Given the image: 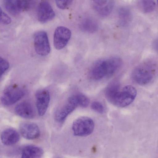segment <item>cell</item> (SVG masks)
Segmentation results:
<instances>
[{
  "label": "cell",
  "instance_id": "cell-14",
  "mask_svg": "<svg viewBox=\"0 0 158 158\" xmlns=\"http://www.w3.org/2000/svg\"><path fill=\"white\" fill-rule=\"evenodd\" d=\"M2 143L6 146H11L18 143L20 138L19 133L15 130L11 128L4 130L1 135Z\"/></svg>",
  "mask_w": 158,
  "mask_h": 158
},
{
  "label": "cell",
  "instance_id": "cell-20",
  "mask_svg": "<svg viewBox=\"0 0 158 158\" xmlns=\"http://www.w3.org/2000/svg\"><path fill=\"white\" fill-rule=\"evenodd\" d=\"M120 90L119 83L116 81L111 82L106 87L105 94L106 98L110 102L115 94Z\"/></svg>",
  "mask_w": 158,
  "mask_h": 158
},
{
  "label": "cell",
  "instance_id": "cell-3",
  "mask_svg": "<svg viewBox=\"0 0 158 158\" xmlns=\"http://www.w3.org/2000/svg\"><path fill=\"white\" fill-rule=\"evenodd\" d=\"M94 127V123L91 118L86 116H82L73 122L72 129L74 135L82 137L91 134Z\"/></svg>",
  "mask_w": 158,
  "mask_h": 158
},
{
  "label": "cell",
  "instance_id": "cell-5",
  "mask_svg": "<svg viewBox=\"0 0 158 158\" xmlns=\"http://www.w3.org/2000/svg\"><path fill=\"white\" fill-rule=\"evenodd\" d=\"M34 46L35 52L40 56H46L50 53V44L47 34L45 32L40 31L35 33Z\"/></svg>",
  "mask_w": 158,
  "mask_h": 158
},
{
  "label": "cell",
  "instance_id": "cell-16",
  "mask_svg": "<svg viewBox=\"0 0 158 158\" xmlns=\"http://www.w3.org/2000/svg\"><path fill=\"white\" fill-rule=\"evenodd\" d=\"M107 73L106 77H111L120 69L122 65V60L117 56L106 60Z\"/></svg>",
  "mask_w": 158,
  "mask_h": 158
},
{
  "label": "cell",
  "instance_id": "cell-2",
  "mask_svg": "<svg viewBox=\"0 0 158 158\" xmlns=\"http://www.w3.org/2000/svg\"><path fill=\"white\" fill-rule=\"evenodd\" d=\"M137 91L133 86L127 85L119 91L110 102L114 105L121 107L127 106L131 103L137 95Z\"/></svg>",
  "mask_w": 158,
  "mask_h": 158
},
{
  "label": "cell",
  "instance_id": "cell-9",
  "mask_svg": "<svg viewBox=\"0 0 158 158\" xmlns=\"http://www.w3.org/2000/svg\"><path fill=\"white\" fill-rule=\"evenodd\" d=\"M36 104L38 114L40 116L45 113L50 100V96L48 91L45 89L37 91L35 94Z\"/></svg>",
  "mask_w": 158,
  "mask_h": 158
},
{
  "label": "cell",
  "instance_id": "cell-27",
  "mask_svg": "<svg viewBox=\"0 0 158 158\" xmlns=\"http://www.w3.org/2000/svg\"><path fill=\"white\" fill-rule=\"evenodd\" d=\"M0 21L1 22L4 24L7 25L10 23L11 19L6 14L3 12L1 16Z\"/></svg>",
  "mask_w": 158,
  "mask_h": 158
},
{
  "label": "cell",
  "instance_id": "cell-22",
  "mask_svg": "<svg viewBox=\"0 0 158 158\" xmlns=\"http://www.w3.org/2000/svg\"><path fill=\"white\" fill-rule=\"evenodd\" d=\"M18 7L20 11L27 10L31 7L33 0H16Z\"/></svg>",
  "mask_w": 158,
  "mask_h": 158
},
{
  "label": "cell",
  "instance_id": "cell-21",
  "mask_svg": "<svg viewBox=\"0 0 158 158\" xmlns=\"http://www.w3.org/2000/svg\"><path fill=\"white\" fill-rule=\"evenodd\" d=\"M4 4L6 10L12 15H17L20 12L16 0H4Z\"/></svg>",
  "mask_w": 158,
  "mask_h": 158
},
{
  "label": "cell",
  "instance_id": "cell-23",
  "mask_svg": "<svg viewBox=\"0 0 158 158\" xmlns=\"http://www.w3.org/2000/svg\"><path fill=\"white\" fill-rule=\"evenodd\" d=\"M75 95L78 105L83 108H86L88 106L90 101L87 96L80 94H76Z\"/></svg>",
  "mask_w": 158,
  "mask_h": 158
},
{
  "label": "cell",
  "instance_id": "cell-10",
  "mask_svg": "<svg viewBox=\"0 0 158 158\" xmlns=\"http://www.w3.org/2000/svg\"><path fill=\"white\" fill-rule=\"evenodd\" d=\"M107 68L106 60L101 59L96 61L91 66L89 76L94 80H99L106 77Z\"/></svg>",
  "mask_w": 158,
  "mask_h": 158
},
{
  "label": "cell",
  "instance_id": "cell-12",
  "mask_svg": "<svg viewBox=\"0 0 158 158\" xmlns=\"http://www.w3.org/2000/svg\"><path fill=\"white\" fill-rule=\"evenodd\" d=\"M92 4L95 11L102 16L110 15L114 6L113 0H92Z\"/></svg>",
  "mask_w": 158,
  "mask_h": 158
},
{
  "label": "cell",
  "instance_id": "cell-6",
  "mask_svg": "<svg viewBox=\"0 0 158 158\" xmlns=\"http://www.w3.org/2000/svg\"><path fill=\"white\" fill-rule=\"evenodd\" d=\"M78 105L75 95L69 97L64 105L56 111V120L59 122H63Z\"/></svg>",
  "mask_w": 158,
  "mask_h": 158
},
{
  "label": "cell",
  "instance_id": "cell-11",
  "mask_svg": "<svg viewBox=\"0 0 158 158\" xmlns=\"http://www.w3.org/2000/svg\"><path fill=\"white\" fill-rule=\"evenodd\" d=\"M19 129L22 135L27 139H36L39 137L40 135V131L39 127L34 123H23L20 124Z\"/></svg>",
  "mask_w": 158,
  "mask_h": 158
},
{
  "label": "cell",
  "instance_id": "cell-1",
  "mask_svg": "<svg viewBox=\"0 0 158 158\" xmlns=\"http://www.w3.org/2000/svg\"><path fill=\"white\" fill-rule=\"evenodd\" d=\"M156 69V65L153 61L148 60L144 62L134 69L132 74V79L139 85H146L153 80Z\"/></svg>",
  "mask_w": 158,
  "mask_h": 158
},
{
  "label": "cell",
  "instance_id": "cell-13",
  "mask_svg": "<svg viewBox=\"0 0 158 158\" xmlns=\"http://www.w3.org/2000/svg\"><path fill=\"white\" fill-rule=\"evenodd\" d=\"M16 114L20 117L27 119H32L35 115V111L32 105L24 101L18 104L15 108Z\"/></svg>",
  "mask_w": 158,
  "mask_h": 158
},
{
  "label": "cell",
  "instance_id": "cell-17",
  "mask_svg": "<svg viewBox=\"0 0 158 158\" xmlns=\"http://www.w3.org/2000/svg\"><path fill=\"white\" fill-rule=\"evenodd\" d=\"M119 22L123 26L128 25L131 19V14L130 10L126 7L120 8L118 11Z\"/></svg>",
  "mask_w": 158,
  "mask_h": 158
},
{
  "label": "cell",
  "instance_id": "cell-25",
  "mask_svg": "<svg viewBox=\"0 0 158 158\" xmlns=\"http://www.w3.org/2000/svg\"><path fill=\"white\" fill-rule=\"evenodd\" d=\"M56 5L61 9H65L69 7L73 0H55Z\"/></svg>",
  "mask_w": 158,
  "mask_h": 158
},
{
  "label": "cell",
  "instance_id": "cell-19",
  "mask_svg": "<svg viewBox=\"0 0 158 158\" xmlns=\"http://www.w3.org/2000/svg\"><path fill=\"white\" fill-rule=\"evenodd\" d=\"M137 3L139 9L144 13L151 12L156 7V3L154 0H138Z\"/></svg>",
  "mask_w": 158,
  "mask_h": 158
},
{
  "label": "cell",
  "instance_id": "cell-26",
  "mask_svg": "<svg viewBox=\"0 0 158 158\" xmlns=\"http://www.w3.org/2000/svg\"><path fill=\"white\" fill-rule=\"evenodd\" d=\"M9 64L5 59L0 57V78L2 75L8 69Z\"/></svg>",
  "mask_w": 158,
  "mask_h": 158
},
{
  "label": "cell",
  "instance_id": "cell-8",
  "mask_svg": "<svg viewBox=\"0 0 158 158\" xmlns=\"http://www.w3.org/2000/svg\"><path fill=\"white\" fill-rule=\"evenodd\" d=\"M37 15L39 21L44 23L52 19L55 14L51 5L47 1H42L38 6Z\"/></svg>",
  "mask_w": 158,
  "mask_h": 158
},
{
  "label": "cell",
  "instance_id": "cell-7",
  "mask_svg": "<svg viewBox=\"0 0 158 158\" xmlns=\"http://www.w3.org/2000/svg\"><path fill=\"white\" fill-rule=\"evenodd\" d=\"M71 35L68 28L62 26L57 27L55 29L53 36L54 47L57 50L63 48L67 44Z\"/></svg>",
  "mask_w": 158,
  "mask_h": 158
},
{
  "label": "cell",
  "instance_id": "cell-4",
  "mask_svg": "<svg viewBox=\"0 0 158 158\" xmlns=\"http://www.w3.org/2000/svg\"><path fill=\"white\" fill-rule=\"evenodd\" d=\"M24 94V91L21 88L15 85H11L4 90L1 101L4 106H10L19 100Z\"/></svg>",
  "mask_w": 158,
  "mask_h": 158
},
{
  "label": "cell",
  "instance_id": "cell-15",
  "mask_svg": "<svg viewBox=\"0 0 158 158\" xmlns=\"http://www.w3.org/2000/svg\"><path fill=\"white\" fill-rule=\"evenodd\" d=\"M43 153V150L41 148L33 145H26L23 146L21 149L22 158H40Z\"/></svg>",
  "mask_w": 158,
  "mask_h": 158
},
{
  "label": "cell",
  "instance_id": "cell-18",
  "mask_svg": "<svg viewBox=\"0 0 158 158\" xmlns=\"http://www.w3.org/2000/svg\"><path fill=\"white\" fill-rule=\"evenodd\" d=\"M81 27L85 31L92 33L98 30V25L97 22L94 19L91 18H87L82 22Z\"/></svg>",
  "mask_w": 158,
  "mask_h": 158
},
{
  "label": "cell",
  "instance_id": "cell-28",
  "mask_svg": "<svg viewBox=\"0 0 158 158\" xmlns=\"http://www.w3.org/2000/svg\"><path fill=\"white\" fill-rule=\"evenodd\" d=\"M3 11H2V9L0 7V19L1 18V16L2 15V13Z\"/></svg>",
  "mask_w": 158,
  "mask_h": 158
},
{
  "label": "cell",
  "instance_id": "cell-24",
  "mask_svg": "<svg viewBox=\"0 0 158 158\" xmlns=\"http://www.w3.org/2000/svg\"><path fill=\"white\" fill-rule=\"evenodd\" d=\"M91 106L93 110L98 113L102 114L104 111V106L103 104L99 102H94L92 103Z\"/></svg>",
  "mask_w": 158,
  "mask_h": 158
}]
</instances>
